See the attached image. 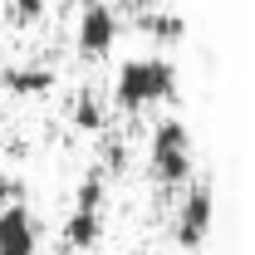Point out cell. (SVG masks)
Wrapping results in <instances>:
<instances>
[{"instance_id":"6da1fadb","label":"cell","mask_w":255,"mask_h":255,"mask_svg":"<svg viewBox=\"0 0 255 255\" xmlns=\"http://www.w3.org/2000/svg\"><path fill=\"white\" fill-rule=\"evenodd\" d=\"M167 98H177V64L167 54H137V59L118 64V74H113V108L118 113H142Z\"/></svg>"},{"instance_id":"7a4b0ae2","label":"cell","mask_w":255,"mask_h":255,"mask_svg":"<svg viewBox=\"0 0 255 255\" xmlns=\"http://www.w3.org/2000/svg\"><path fill=\"white\" fill-rule=\"evenodd\" d=\"M196 172V157H191V132L182 118H157L152 123V137H147V177L157 187H187V177Z\"/></svg>"},{"instance_id":"3957f363","label":"cell","mask_w":255,"mask_h":255,"mask_svg":"<svg viewBox=\"0 0 255 255\" xmlns=\"http://www.w3.org/2000/svg\"><path fill=\"white\" fill-rule=\"evenodd\" d=\"M211 221H216V187L211 177H187V196L177 206V221H172V236L182 251H201L206 236H211Z\"/></svg>"},{"instance_id":"277c9868","label":"cell","mask_w":255,"mask_h":255,"mask_svg":"<svg viewBox=\"0 0 255 255\" xmlns=\"http://www.w3.org/2000/svg\"><path fill=\"white\" fill-rule=\"evenodd\" d=\"M118 34H123L118 10H113L108 0H84V10H79V30H74V54H79L84 64H98V59L113 54Z\"/></svg>"},{"instance_id":"5b68a950","label":"cell","mask_w":255,"mask_h":255,"mask_svg":"<svg viewBox=\"0 0 255 255\" xmlns=\"http://www.w3.org/2000/svg\"><path fill=\"white\" fill-rule=\"evenodd\" d=\"M39 251V226L25 201L0 206V255H34Z\"/></svg>"},{"instance_id":"8992f818","label":"cell","mask_w":255,"mask_h":255,"mask_svg":"<svg viewBox=\"0 0 255 255\" xmlns=\"http://www.w3.org/2000/svg\"><path fill=\"white\" fill-rule=\"evenodd\" d=\"M59 79H54V69L49 64H10L5 74H0V89L5 94H15V98H39V94H49Z\"/></svg>"},{"instance_id":"52a82bcc","label":"cell","mask_w":255,"mask_h":255,"mask_svg":"<svg viewBox=\"0 0 255 255\" xmlns=\"http://www.w3.org/2000/svg\"><path fill=\"white\" fill-rule=\"evenodd\" d=\"M59 236H64V251H69V255L94 251L98 241H103V211H84V206H74Z\"/></svg>"},{"instance_id":"ba28073f","label":"cell","mask_w":255,"mask_h":255,"mask_svg":"<svg viewBox=\"0 0 255 255\" xmlns=\"http://www.w3.org/2000/svg\"><path fill=\"white\" fill-rule=\"evenodd\" d=\"M74 128L89 132V137L108 128V103H103L94 89H79V94H74Z\"/></svg>"},{"instance_id":"9c48e42d","label":"cell","mask_w":255,"mask_h":255,"mask_svg":"<svg viewBox=\"0 0 255 255\" xmlns=\"http://www.w3.org/2000/svg\"><path fill=\"white\" fill-rule=\"evenodd\" d=\"M142 30L152 34L157 44H182L187 39V20L177 10H142Z\"/></svg>"},{"instance_id":"30bf717a","label":"cell","mask_w":255,"mask_h":255,"mask_svg":"<svg viewBox=\"0 0 255 255\" xmlns=\"http://www.w3.org/2000/svg\"><path fill=\"white\" fill-rule=\"evenodd\" d=\"M103 196H108V172L94 167V172L79 182V191H74V206H84V211H103Z\"/></svg>"},{"instance_id":"8fae6325","label":"cell","mask_w":255,"mask_h":255,"mask_svg":"<svg viewBox=\"0 0 255 255\" xmlns=\"http://www.w3.org/2000/svg\"><path fill=\"white\" fill-rule=\"evenodd\" d=\"M44 10H49V0H5V20L15 25V30H30L44 20Z\"/></svg>"},{"instance_id":"7c38bea8","label":"cell","mask_w":255,"mask_h":255,"mask_svg":"<svg viewBox=\"0 0 255 255\" xmlns=\"http://www.w3.org/2000/svg\"><path fill=\"white\" fill-rule=\"evenodd\" d=\"M5 201H25V182L10 177V172H0V206H5Z\"/></svg>"}]
</instances>
